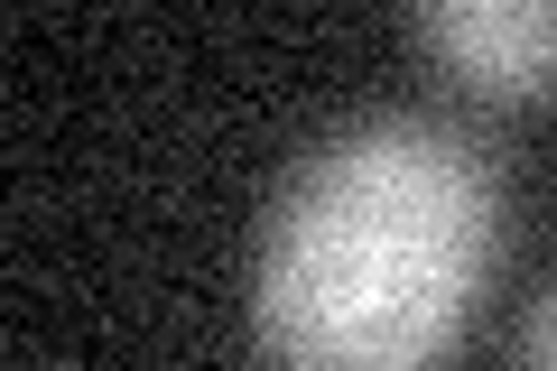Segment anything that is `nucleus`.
Returning <instances> with one entry per match:
<instances>
[{
  "label": "nucleus",
  "mask_w": 557,
  "mask_h": 371,
  "mask_svg": "<svg viewBox=\"0 0 557 371\" xmlns=\"http://www.w3.org/2000/svg\"><path fill=\"white\" fill-rule=\"evenodd\" d=\"M511 371H557V279L520 307V325H511Z\"/></svg>",
  "instance_id": "7ed1b4c3"
},
{
  "label": "nucleus",
  "mask_w": 557,
  "mask_h": 371,
  "mask_svg": "<svg viewBox=\"0 0 557 371\" xmlns=\"http://www.w3.org/2000/svg\"><path fill=\"white\" fill-rule=\"evenodd\" d=\"M409 47L483 102H557V0H428Z\"/></svg>",
  "instance_id": "f03ea898"
},
{
  "label": "nucleus",
  "mask_w": 557,
  "mask_h": 371,
  "mask_svg": "<svg viewBox=\"0 0 557 371\" xmlns=\"http://www.w3.org/2000/svg\"><path fill=\"white\" fill-rule=\"evenodd\" d=\"M502 260V168L428 112H372L278 176L251 233L270 371H437Z\"/></svg>",
  "instance_id": "f257e3e1"
}]
</instances>
